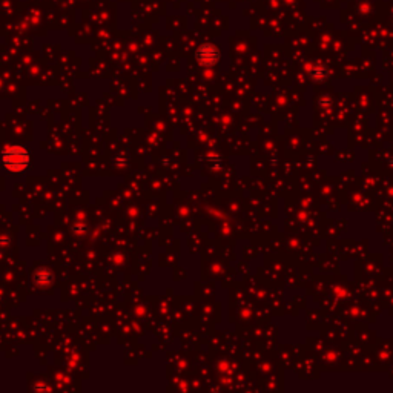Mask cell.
<instances>
[{"mask_svg":"<svg viewBox=\"0 0 393 393\" xmlns=\"http://www.w3.org/2000/svg\"><path fill=\"white\" fill-rule=\"evenodd\" d=\"M2 164L11 174H22L29 166V152L22 146H6L2 151Z\"/></svg>","mask_w":393,"mask_h":393,"instance_id":"6da1fadb","label":"cell"}]
</instances>
